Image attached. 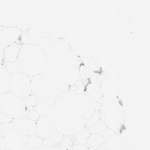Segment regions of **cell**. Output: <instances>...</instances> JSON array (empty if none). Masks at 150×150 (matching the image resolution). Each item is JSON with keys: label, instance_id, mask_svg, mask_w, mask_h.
I'll return each instance as SVG.
<instances>
[{"label": "cell", "instance_id": "1", "mask_svg": "<svg viewBox=\"0 0 150 150\" xmlns=\"http://www.w3.org/2000/svg\"><path fill=\"white\" fill-rule=\"evenodd\" d=\"M18 61L22 73L30 78L43 73L49 64L44 51L33 44H25L22 46Z\"/></svg>", "mask_w": 150, "mask_h": 150}, {"label": "cell", "instance_id": "2", "mask_svg": "<svg viewBox=\"0 0 150 150\" xmlns=\"http://www.w3.org/2000/svg\"><path fill=\"white\" fill-rule=\"evenodd\" d=\"M33 94L37 98L47 100L64 92L69 85L54 79L43 73L30 78Z\"/></svg>", "mask_w": 150, "mask_h": 150}, {"label": "cell", "instance_id": "3", "mask_svg": "<svg viewBox=\"0 0 150 150\" xmlns=\"http://www.w3.org/2000/svg\"><path fill=\"white\" fill-rule=\"evenodd\" d=\"M26 110L23 99L9 91L0 95V111L8 115L13 120L20 119Z\"/></svg>", "mask_w": 150, "mask_h": 150}, {"label": "cell", "instance_id": "4", "mask_svg": "<svg viewBox=\"0 0 150 150\" xmlns=\"http://www.w3.org/2000/svg\"><path fill=\"white\" fill-rule=\"evenodd\" d=\"M9 92L23 99L30 96L33 94L30 78L22 73L12 74Z\"/></svg>", "mask_w": 150, "mask_h": 150}, {"label": "cell", "instance_id": "5", "mask_svg": "<svg viewBox=\"0 0 150 150\" xmlns=\"http://www.w3.org/2000/svg\"><path fill=\"white\" fill-rule=\"evenodd\" d=\"M28 136L15 129L6 132L4 142L6 148L11 150H22L27 145Z\"/></svg>", "mask_w": 150, "mask_h": 150}, {"label": "cell", "instance_id": "6", "mask_svg": "<svg viewBox=\"0 0 150 150\" xmlns=\"http://www.w3.org/2000/svg\"><path fill=\"white\" fill-rule=\"evenodd\" d=\"M37 135L44 139L58 134V131L46 117H40L36 121Z\"/></svg>", "mask_w": 150, "mask_h": 150}, {"label": "cell", "instance_id": "7", "mask_svg": "<svg viewBox=\"0 0 150 150\" xmlns=\"http://www.w3.org/2000/svg\"><path fill=\"white\" fill-rule=\"evenodd\" d=\"M21 30L15 27H7L0 30V45L5 47L13 45L19 39Z\"/></svg>", "mask_w": 150, "mask_h": 150}, {"label": "cell", "instance_id": "8", "mask_svg": "<svg viewBox=\"0 0 150 150\" xmlns=\"http://www.w3.org/2000/svg\"><path fill=\"white\" fill-rule=\"evenodd\" d=\"M14 129L28 136L37 135L36 121L29 119L15 120Z\"/></svg>", "mask_w": 150, "mask_h": 150}, {"label": "cell", "instance_id": "9", "mask_svg": "<svg viewBox=\"0 0 150 150\" xmlns=\"http://www.w3.org/2000/svg\"><path fill=\"white\" fill-rule=\"evenodd\" d=\"M56 100L54 97L47 100L37 98V104L34 110L38 112L40 117H46L49 109L54 107Z\"/></svg>", "mask_w": 150, "mask_h": 150}, {"label": "cell", "instance_id": "10", "mask_svg": "<svg viewBox=\"0 0 150 150\" xmlns=\"http://www.w3.org/2000/svg\"><path fill=\"white\" fill-rule=\"evenodd\" d=\"M11 74L3 66H0V95L9 92L10 89Z\"/></svg>", "mask_w": 150, "mask_h": 150}, {"label": "cell", "instance_id": "11", "mask_svg": "<svg viewBox=\"0 0 150 150\" xmlns=\"http://www.w3.org/2000/svg\"><path fill=\"white\" fill-rule=\"evenodd\" d=\"M20 49L15 45L5 47L4 49V63L14 62L17 61Z\"/></svg>", "mask_w": 150, "mask_h": 150}, {"label": "cell", "instance_id": "12", "mask_svg": "<svg viewBox=\"0 0 150 150\" xmlns=\"http://www.w3.org/2000/svg\"><path fill=\"white\" fill-rule=\"evenodd\" d=\"M63 140L62 134L58 132V134L43 139V145L54 148L57 146Z\"/></svg>", "mask_w": 150, "mask_h": 150}, {"label": "cell", "instance_id": "13", "mask_svg": "<svg viewBox=\"0 0 150 150\" xmlns=\"http://www.w3.org/2000/svg\"><path fill=\"white\" fill-rule=\"evenodd\" d=\"M107 127H108L105 122L103 120L100 119L96 123L91 126L89 129L92 134H100L105 131Z\"/></svg>", "mask_w": 150, "mask_h": 150}, {"label": "cell", "instance_id": "14", "mask_svg": "<svg viewBox=\"0 0 150 150\" xmlns=\"http://www.w3.org/2000/svg\"><path fill=\"white\" fill-rule=\"evenodd\" d=\"M27 144L32 149L37 148L43 145V139L37 135L28 136Z\"/></svg>", "mask_w": 150, "mask_h": 150}, {"label": "cell", "instance_id": "15", "mask_svg": "<svg viewBox=\"0 0 150 150\" xmlns=\"http://www.w3.org/2000/svg\"><path fill=\"white\" fill-rule=\"evenodd\" d=\"M62 137L64 140L54 150H71L73 144L71 140L68 136L62 134Z\"/></svg>", "mask_w": 150, "mask_h": 150}, {"label": "cell", "instance_id": "16", "mask_svg": "<svg viewBox=\"0 0 150 150\" xmlns=\"http://www.w3.org/2000/svg\"><path fill=\"white\" fill-rule=\"evenodd\" d=\"M5 67L6 70L11 74L14 73H22L20 68L18 60L14 62H6L3 63L2 65Z\"/></svg>", "mask_w": 150, "mask_h": 150}, {"label": "cell", "instance_id": "17", "mask_svg": "<svg viewBox=\"0 0 150 150\" xmlns=\"http://www.w3.org/2000/svg\"><path fill=\"white\" fill-rule=\"evenodd\" d=\"M104 139L100 134H91L90 136L87 140L88 143L91 146H94L96 144H100L102 143L103 142Z\"/></svg>", "mask_w": 150, "mask_h": 150}, {"label": "cell", "instance_id": "18", "mask_svg": "<svg viewBox=\"0 0 150 150\" xmlns=\"http://www.w3.org/2000/svg\"><path fill=\"white\" fill-rule=\"evenodd\" d=\"M23 101L26 107L28 105H31L35 108L37 104V98L35 95L32 94L30 96L24 98Z\"/></svg>", "mask_w": 150, "mask_h": 150}, {"label": "cell", "instance_id": "19", "mask_svg": "<svg viewBox=\"0 0 150 150\" xmlns=\"http://www.w3.org/2000/svg\"><path fill=\"white\" fill-rule=\"evenodd\" d=\"M100 114L98 112H96L91 117L87 120L86 122V127L89 128L91 126L95 124L100 120Z\"/></svg>", "mask_w": 150, "mask_h": 150}, {"label": "cell", "instance_id": "20", "mask_svg": "<svg viewBox=\"0 0 150 150\" xmlns=\"http://www.w3.org/2000/svg\"><path fill=\"white\" fill-rule=\"evenodd\" d=\"M15 120L12 121L11 122L2 124L1 125L2 128H3L2 134L3 136L4 137L7 131L14 129V127H15Z\"/></svg>", "mask_w": 150, "mask_h": 150}, {"label": "cell", "instance_id": "21", "mask_svg": "<svg viewBox=\"0 0 150 150\" xmlns=\"http://www.w3.org/2000/svg\"><path fill=\"white\" fill-rule=\"evenodd\" d=\"M14 120H15L11 117L8 115L0 111V123L1 124L11 122Z\"/></svg>", "mask_w": 150, "mask_h": 150}, {"label": "cell", "instance_id": "22", "mask_svg": "<svg viewBox=\"0 0 150 150\" xmlns=\"http://www.w3.org/2000/svg\"><path fill=\"white\" fill-rule=\"evenodd\" d=\"M40 117V116L35 110H31L28 112V119L30 120L37 121Z\"/></svg>", "mask_w": 150, "mask_h": 150}, {"label": "cell", "instance_id": "23", "mask_svg": "<svg viewBox=\"0 0 150 150\" xmlns=\"http://www.w3.org/2000/svg\"><path fill=\"white\" fill-rule=\"evenodd\" d=\"M115 132H114L110 128L107 127L105 131L102 132L100 134L103 138L104 139H107L111 136L115 134Z\"/></svg>", "mask_w": 150, "mask_h": 150}, {"label": "cell", "instance_id": "24", "mask_svg": "<svg viewBox=\"0 0 150 150\" xmlns=\"http://www.w3.org/2000/svg\"><path fill=\"white\" fill-rule=\"evenodd\" d=\"M5 48L0 45V66L3 65L4 63V52Z\"/></svg>", "mask_w": 150, "mask_h": 150}, {"label": "cell", "instance_id": "25", "mask_svg": "<svg viewBox=\"0 0 150 150\" xmlns=\"http://www.w3.org/2000/svg\"><path fill=\"white\" fill-rule=\"evenodd\" d=\"M0 148L2 150H5L6 149V146L4 142V137L3 136L1 133H0Z\"/></svg>", "mask_w": 150, "mask_h": 150}, {"label": "cell", "instance_id": "26", "mask_svg": "<svg viewBox=\"0 0 150 150\" xmlns=\"http://www.w3.org/2000/svg\"><path fill=\"white\" fill-rule=\"evenodd\" d=\"M54 148L53 147H49L42 145L40 147L35 149H32L31 150H54Z\"/></svg>", "mask_w": 150, "mask_h": 150}, {"label": "cell", "instance_id": "27", "mask_svg": "<svg viewBox=\"0 0 150 150\" xmlns=\"http://www.w3.org/2000/svg\"><path fill=\"white\" fill-rule=\"evenodd\" d=\"M28 110H26L25 112H24L23 114L21 116V117L20 119H28Z\"/></svg>", "mask_w": 150, "mask_h": 150}, {"label": "cell", "instance_id": "28", "mask_svg": "<svg viewBox=\"0 0 150 150\" xmlns=\"http://www.w3.org/2000/svg\"><path fill=\"white\" fill-rule=\"evenodd\" d=\"M26 110H28V111H31V110H34L35 109V107L31 105L26 106Z\"/></svg>", "mask_w": 150, "mask_h": 150}, {"label": "cell", "instance_id": "29", "mask_svg": "<svg viewBox=\"0 0 150 150\" xmlns=\"http://www.w3.org/2000/svg\"><path fill=\"white\" fill-rule=\"evenodd\" d=\"M31 147L28 146L27 145H27L25 146V147H24L22 150H31Z\"/></svg>", "mask_w": 150, "mask_h": 150}, {"label": "cell", "instance_id": "30", "mask_svg": "<svg viewBox=\"0 0 150 150\" xmlns=\"http://www.w3.org/2000/svg\"><path fill=\"white\" fill-rule=\"evenodd\" d=\"M2 131H3V128H2L1 124L0 123V133H1Z\"/></svg>", "mask_w": 150, "mask_h": 150}, {"label": "cell", "instance_id": "31", "mask_svg": "<svg viewBox=\"0 0 150 150\" xmlns=\"http://www.w3.org/2000/svg\"><path fill=\"white\" fill-rule=\"evenodd\" d=\"M5 150H10V149H6Z\"/></svg>", "mask_w": 150, "mask_h": 150}, {"label": "cell", "instance_id": "32", "mask_svg": "<svg viewBox=\"0 0 150 150\" xmlns=\"http://www.w3.org/2000/svg\"><path fill=\"white\" fill-rule=\"evenodd\" d=\"M0 150H2L1 149V148H0Z\"/></svg>", "mask_w": 150, "mask_h": 150}]
</instances>
